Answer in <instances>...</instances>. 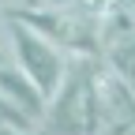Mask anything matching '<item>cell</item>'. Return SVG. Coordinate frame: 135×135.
Returning <instances> with one entry per match:
<instances>
[{
	"instance_id": "cell-3",
	"label": "cell",
	"mask_w": 135,
	"mask_h": 135,
	"mask_svg": "<svg viewBox=\"0 0 135 135\" xmlns=\"http://www.w3.org/2000/svg\"><path fill=\"white\" fill-rule=\"evenodd\" d=\"M0 98H8L11 105L19 109L23 116H30L34 124H41V116H45V109H49L45 94L34 86L15 64H4V68H0Z\"/></svg>"
},
{
	"instance_id": "cell-4",
	"label": "cell",
	"mask_w": 135,
	"mask_h": 135,
	"mask_svg": "<svg viewBox=\"0 0 135 135\" xmlns=\"http://www.w3.org/2000/svg\"><path fill=\"white\" fill-rule=\"evenodd\" d=\"M0 49H8V11H0Z\"/></svg>"
},
{
	"instance_id": "cell-1",
	"label": "cell",
	"mask_w": 135,
	"mask_h": 135,
	"mask_svg": "<svg viewBox=\"0 0 135 135\" xmlns=\"http://www.w3.org/2000/svg\"><path fill=\"white\" fill-rule=\"evenodd\" d=\"M98 79H101V56H75L64 86L49 98L38 135H98L101 120Z\"/></svg>"
},
{
	"instance_id": "cell-2",
	"label": "cell",
	"mask_w": 135,
	"mask_h": 135,
	"mask_svg": "<svg viewBox=\"0 0 135 135\" xmlns=\"http://www.w3.org/2000/svg\"><path fill=\"white\" fill-rule=\"evenodd\" d=\"M8 53H11V64L45 94V101L64 86L68 68L75 60V56H68L60 45H53L45 34L26 26L23 19H15V15H8Z\"/></svg>"
}]
</instances>
